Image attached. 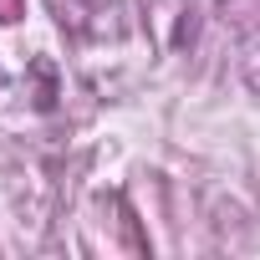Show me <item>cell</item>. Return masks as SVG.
Returning <instances> with one entry per match:
<instances>
[{"label": "cell", "instance_id": "6da1fadb", "mask_svg": "<svg viewBox=\"0 0 260 260\" xmlns=\"http://www.w3.org/2000/svg\"><path fill=\"white\" fill-rule=\"evenodd\" d=\"M0 87H6V67H0Z\"/></svg>", "mask_w": 260, "mask_h": 260}]
</instances>
